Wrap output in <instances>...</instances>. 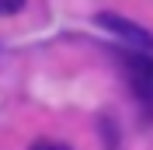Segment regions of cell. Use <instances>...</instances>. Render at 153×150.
<instances>
[{"label": "cell", "instance_id": "cell-2", "mask_svg": "<svg viewBox=\"0 0 153 150\" xmlns=\"http://www.w3.org/2000/svg\"><path fill=\"white\" fill-rule=\"evenodd\" d=\"M25 7V0H0V18H7V14H18Z\"/></svg>", "mask_w": 153, "mask_h": 150}, {"label": "cell", "instance_id": "cell-3", "mask_svg": "<svg viewBox=\"0 0 153 150\" xmlns=\"http://www.w3.org/2000/svg\"><path fill=\"white\" fill-rule=\"evenodd\" d=\"M31 150H73V147H66L59 140H38V143H31Z\"/></svg>", "mask_w": 153, "mask_h": 150}, {"label": "cell", "instance_id": "cell-1", "mask_svg": "<svg viewBox=\"0 0 153 150\" xmlns=\"http://www.w3.org/2000/svg\"><path fill=\"white\" fill-rule=\"evenodd\" d=\"M94 21H97V28H105L108 35H115L118 42H125L132 52H146V56H153V32L150 28H143V25L122 18V14H115V10L97 14Z\"/></svg>", "mask_w": 153, "mask_h": 150}]
</instances>
